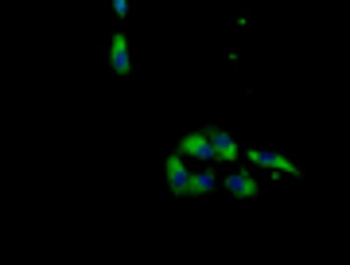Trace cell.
Returning a JSON list of instances; mask_svg holds the SVG:
<instances>
[{
    "instance_id": "3957f363",
    "label": "cell",
    "mask_w": 350,
    "mask_h": 265,
    "mask_svg": "<svg viewBox=\"0 0 350 265\" xmlns=\"http://www.w3.org/2000/svg\"><path fill=\"white\" fill-rule=\"evenodd\" d=\"M250 164H261V168H269V172H284V176H304L300 172V164H292L284 152H261V149H245L241 152Z\"/></svg>"
},
{
    "instance_id": "5b68a950",
    "label": "cell",
    "mask_w": 350,
    "mask_h": 265,
    "mask_svg": "<svg viewBox=\"0 0 350 265\" xmlns=\"http://www.w3.org/2000/svg\"><path fill=\"white\" fill-rule=\"evenodd\" d=\"M226 191H230L234 199H257V195H261V184H257L245 168H238V172L226 176Z\"/></svg>"
},
{
    "instance_id": "52a82bcc",
    "label": "cell",
    "mask_w": 350,
    "mask_h": 265,
    "mask_svg": "<svg viewBox=\"0 0 350 265\" xmlns=\"http://www.w3.org/2000/svg\"><path fill=\"white\" fill-rule=\"evenodd\" d=\"M211 188H214V172H211V164H206L202 172H191L187 199H206V195H211Z\"/></svg>"
},
{
    "instance_id": "8992f818",
    "label": "cell",
    "mask_w": 350,
    "mask_h": 265,
    "mask_svg": "<svg viewBox=\"0 0 350 265\" xmlns=\"http://www.w3.org/2000/svg\"><path fill=\"white\" fill-rule=\"evenodd\" d=\"M109 66L117 71V75H133V63H129V39L117 31L109 43Z\"/></svg>"
},
{
    "instance_id": "7a4b0ae2",
    "label": "cell",
    "mask_w": 350,
    "mask_h": 265,
    "mask_svg": "<svg viewBox=\"0 0 350 265\" xmlns=\"http://www.w3.org/2000/svg\"><path fill=\"white\" fill-rule=\"evenodd\" d=\"M163 176H167V191H172V199H187V179H191L187 156L172 152V156L163 160Z\"/></svg>"
},
{
    "instance_id": "ba28073f",
    "label": "cell",
    "mask_w": 350,
    "mask_h": 265,
    "mask_svg": "<svg viewBox=\"0 0 350 265\" xmlns=\"http://www.w3.org/2000/svg\"><path fill=\"white\" fill-rule=\"evenodd\" d=\"M113 12H117V16H129V0H113Z\"/></svg>"
},
{
    "instance_id": "277c9868",
    "label": "cell",
    "mask_w": 350,
    "mask_h": 265,
    "mask_svg": "<svg viewBox=\"0 0 350 265\" xmlns=\"http://www.w3.org/2000/svg\"><path fill=\"white\" fill-rule=\"evenodd\" d=\"M175 152L179 156H191V160H199V164H214V149H211V140H206V133H187V137L175 144Z\"/></svg>"
},
{
    "instance_id": "6da1fadb",
    "label": "cell",
    "mask_w": 350,
    "mask_h": 265,
    "mask_svg": "<svg viewBox=\"0 0 350 265\" xmlns=\"http://www.w3.org/2000/svg\"><path fill=\"white\" fill-rule=\"evenodd\" d=\"M202 133H206V140H211V149H214V160H222V164H234V160L241 156L238 140H234V133H230L226 125H206Z\"/></svg>"
}]
</instances>
